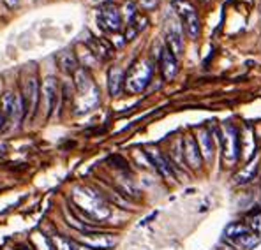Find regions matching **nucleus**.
Returning a JSON list of instances; mask_svg holds the SVG:
<instances>
[{"label": "nucleus", "mask_w": 261, "mask_h": 250, "mask_svg": "<svg viewBox=\"0 0 261 250\" xmlns=\"http://www.w3.org/2000/svg\"><path fill=\"white\" fill-rule=\"evenodd\" d=\"M72 198H74V203L80 208L85 210L90 217L97 218V220H102L110 215V208L106 206V203L95 192L88 190V188H76Z\"/></svg>", "instance_id": "1"}, {"label": "nucleus", "mask_w": 261, "mask_h": 250, "mask_svg": "<svg viewBox=\"0 0 261 250\" xmlns=\"http://www.w3.org/2000/svg\"><path fill=\"white\" fill-rule=\"evenodd\" d=\"M152 64L143 60V62H138L130 67L129 74L124 78V87L129 94H140L147 88V85L152 79Z\"/></svg>", "instance_id": "2"}, {"label": "nucleus", "mask_w": 261, "mask_h": 250, "mask_svg": "<svg viewBox=\"0 0 261 250\" xmlns=\"http://www.w3.org/2000/svg\"><path fill=\"white\" fill-rule=\"evenodd\" d=\"M173 7L176 14H178L180 21H182L184 30H186L187 36L191 39H198L199 32H201V25H199V18L194 7L187 0H176V2H173Z\"/></svg>", "instance_id": "3"}, {"label": "nucleus", "mask_w": 261, "mask_h": 250, "mask_svg": "<svg viewBox=\"0 0 261 250\" xmlns=\"http://www.w3.org/2000/svg\"><path fill=\"white\" fill-rule=\"evenodd\" d=\"M221 140H222V152H224L226 162H235L239 159V150H240V137L239 130L233 124L226 122L221 130Z\"/></svg>", "instance_id": "4"}, {"label": "nucleus", "mask_w": 261, "mask_h": 250, "mask_svg": "<svg viewBox=\"0 0 261 250\" xmlns=\"http://www.w3.org/2000/svg\"><path fill=\"white\" fill-rule=\"evenodd\" d=\"M2 113L11 125H18L23 118V102L16 92H7L2 95Z\"/></svg>", "instance_id": "5"}, {"label": "nucleus", "mask_w": 261, "mask_h": 250, "mask_svg": "<svg viewBox=\"0 0 261 250\" xmlns=\"http://www.w3.org/2000/svg\"><path fill=\"white\" fill-rule=\"evenodd\" d=\"M37 101H39V85H37L36 76H29L23 81V113H27L29 117H32L36 113Z\"/></svg>", "instance_id": "6"}, {"label": "nucleus", "mask_w": 261, "mask_h": 250, "mask_svg": "<svg viewBox=\"0 0 261 250\" xmlns=\"http://www.w3.org/2000/svg\"><path fill=\"white\" fill-rule=\"evenodd\" d=\"M41 94H43V106L46 109V117H49V115L53 113V109L57 107V104H59L60 95H62L60 94L59 81H57L53 76H48L43 83V90H41Z\"/></svg>", "instance_id": "7"}, {"label": "nucleus", "mask_w": 261, "mask_h": 250, "mask_svg": "<svg viewBox=\"0 0 261 250\" xmlns=\"http://www.w3.org/2000/svg\"><path fill=\"white\" fill-rule=\"evenodd\" d=\"M97 21L101 25L102 30H108V32H117L122 26V16L120 11L115 6H105L97 14Z\"/></svg>", "instance_id": "8"}, {"label": "nucleus", "mask_w": 261, "mask_h": 250, "mask_svg": "<svg viewBox=\"0 0 261 250\" xmlns=\"http://www.w3.org/2000/svg\"><path fill=\"white\" fill-rule=\"evenodd\" d=\"M182 152H184V159L189 164V168H193V169L201 168V153H199V148H198V143H196L194 136H191V134L186 136Z\"/></svg>", "instance_id": "9"}, {"label": "nucleus", "mask_w": 261, "mask_h": 250, "mask_svg": "<svg viewBox=\"0 0 261 250\" xmlns=\"http://www.w3.org/2000/svg\"><path fill=\"white\" fill-rule=\"evenodd\" d=\"M159 64H161V72H163L164 79H173L176 71H178V64H176V59L171 55L170 49L164 46L161 48V53H159Z\"/></svg>", "instance_id": "10"}, {"label": "nucleus", "mask_w": 261, "mask_h": 250, "mask_svg": "<svg viewBox=\"0 0 261 250\" xmlns=\"http://www.w3.org/2000/svg\"><path fill=\"white\" fill-rule=\"evenodd\" d=\"M166 48L171 51V55L175 59H178L184 51V39H182V32L176 25H170L166 29Z\"/></svg>", "instance_id": "11"}, {"label": "nucleus", "mask_w": 261, "mask_h": 250, "mask_svg": "<svg viewBox=\"0 0 261 250\" xmlns=\"http://www.w3.org/2000/svg\"><path fill=\"white\" fill-rule=\"evenodd\" d=\"M145 153H147L148 160L153 164V168H155L157 171L164 176V178H173V169H171V166L168 164V160L164 159L163 153H161L159 150H157V148H147V150H145Z\"/></svg>", "instance_id": "12"}, {"label": "nucleus", "mask_w": 261, "mask_h": 250, "mask_svg": "<svg viewBox=\"0 0 261 250\" xmlns=\"http://www.w3.org/2000/svg\"><path fill=\"white\" fill-rule=\"evenodd\" d=\"M57 64H59V69L65 74H74L76 71H78V57L74 55V51H71V49H64V51H60L59 55H57Z\"/></svg>", "instance_id": "13"}, {"label": "nucleus", "mask_w": 261, "mask_h": 250, "mask_svg": "<svg viewBox=\"0 0 261 250\" xmlns=\"http://www.w3.org/2000/svg\"><path fill=\"white\" fill-rule=\"evenodd\" d=\"M80 240L83 241L85 245H90L92 248H110L117 243V238L111 236V234H106V233H101V234H85L82 236Z\"/></svg>", "instance_id": "14"}, {"label": "nucleus", "mask_w": 261, "mask_h": 250, "mask_svg": "<svg viewBox=\"0 0 261 250\" xmlns=\"http://www.w3.org/2000/svg\"><path fill=\"white\" fill-rule=\"evenodd\" d=\"M198 148H199V153H201V159H205L206 162H210L214 157V141H212V136L206 129H199L198 130Z\"/></svg>", "instance_id": "15"}, {"label": "nucleus", "mask_w": 261, "mask_h": 250, "mask_svg": "<svg viewBox=\"0 0 261 250\" xmlns=\"http://www.w3.org/2000/svg\"><path fill=\"white\" fill-rule=\"evenodd\" d=\"M74 87H76V90H78V95L90 94L92 90L97 88L94 85V81H92L88 71H85V69H78V71L74 72Z\"/></svg>", "instance_id": "16"}, {"label": "nucleus", "mask_w": 261, "mask_h": 250, "mask_svg": "<svg viewBox=\"0 0 261 250\" xmlns=\"http://www.w3.org/2000/svg\"><path fill=\"white\" fill-rule=\"evenodd\" d=\"M99 102V90H92L90 94L85 95H78V102H76V113L82 115V113H88L90 109H94Z\"/></svg>", "instance_id": "17"}, {"label": "nucleus", "mask_w": 261, "mask_h": 250, "mask_svg": "<svg viewBox=\"0 0 261 250\" xmlns=\"http://www.w3.org/2000/svg\"><path fill=\"white\" fill-rule=\"evenodd\" d=\"M124 71L120 67H111L108 72V90L111 95H118L124 88Z\"/></svg>", "instance_id": "18"}, {"label": "nucleus", "mask_w": 261, "mask_h": 250, "mask_svg": "<svg viewBox=\"0 0 261 250\" xmlns=\"http://www.w3.org/2000/svg\"><path fill=\"white\" fill-rule=\"evenodd\" d=\"M87 49L92 53V55H94L95 60H97V59L106 60V59H110V57H111V48L101 39H88Z\"/></svg>", "instance_id": "19"}, {"label": "nucleus", "mask_w": 261, "mask_h": 250, "mask_svg": "<svg viewBox=\"0 0 261 250\" xmlns=\"http://www.w3.org/2000/svg\"><path fill=\"white\" fill-rule=\"evenodd\" d=\"M259 241H261V234L252 233L251 231L249 234H244V236H239V238H235V240H231V245H235V247H239V248H244V250H251V248H254Z\"/></svg>", "instance_id": "20"}, {"label": "nucleus", "mask_w": 261, "mask_h": 250, "mask_svg": "<svg viewBox=\"0 0 261 250\" xmlns=\"http://www.w3.org/2000/svg\"><path fill=\"white\" fill-rule=\"evenodd\" d=\"M147 26V18L140 16V14H134L133 18L127 21V32H125V39L130 41L141 32V30Z\"/></svg>", "instance_id": "21"}, {"label": "nucleus", "mask_w": 261, "mask_h": 250, "mask_svg": "<svg viewBox=\"0 0 261 250\" xmlns=\"http://www.w3.org/2000/svg\"><path fill=\"white\" fill-rule=\"evenodd\" d=\"M256 173H258V160H251V162L247 164L242 171L239 173V175L235 176V182L239 183V185H242V183H247L251 182L252 178H256Z\"/></svg>", "instance_id": "22"}, {"label": "nucleus", "mask_w": 261, "mask_h": 250, "mask_svg": "<svg viewBox=\"0 0 261 250\" xmlns=\"http://www.w3.org/2000/svg\"><path fill=\"white\" fill-rule=\"evenodd\" d=\"M249 233H251V228H249L247 224H242V222H231V224L226 226V229H224V236L228 238L229 241Z\"/></svg>", "instance_id": "23"}, {"label": "nucleus", "mask_w": 261, "mask_h": 250, "mask_svg": "<svg viewBox=\"0 0 261 250\" xmlns=\"http://www.w3.org/2000/svg\"><path fill=\"white\" fill-rule=\"evenodd\" d=\"M55 245H57V250H72L71 243H67V241L62 240V238H57Z\"/></svg>", "instance_id": "24"}, {"label": "nucleus", "mask_w": 261, "mask_h": 250, "mask_svg": "<svg viewBox=\"0 0 261 250\" xmlns=\"http://www.w3.org/2000/svg\"><path fill=\"white\" fill-rule=\"evenodd\" d=\"M141 7L143 9H152V7H155V4H157V0H141Z\"/></svg>", "instance_id": "25"}, {"label": "nucleus", "mask_w": 261, "mask_h": 250, "mask_svg": "<svg viewBox=\"0 0 261 250\" xmlns=\"http://www.w3.org/2000/svg\"><path fill=\"white\" fill-rule=\"evenodd\" d=\"M6 4H7L9 7H14V6L18 4V0H6Z\"/></svg>", "instance_id": "26"}, {"label": "nucleus", "mask_w": 261, "mask_h": 250, "mask_svg": "<svg viewBox=\"0 0 261 250\" xmlns=\"http://www.w3.org/2000/svg\"><path fill=\"white\" fill-rule=\"evenodd\" d=\"M0 127H2V115H0Z\"/></svg>", "instance_id": "27"}, {"label": "nucleus", "mask_w": 261, "mask_h": 250, "mask_svg": "<svg viewBox=\"0 0 261 250\" xmlns=\"http://www.w3.org/2000/svg\"><path fill=\"white\" fill-rule=\"evenodd\" d=\"M201 2H208V0H201Z\"/></svg>", "instance_id": "28"}, {"label": "nucleus", "mask_w": 261, "mask_h": 250, "mask_svg": "<svg viewBox=\"0 0 261 250\" xmlns=\"http://www.w3.org/2000/svg\"><path fill=\"white\" fill-rule=\"evenodd\" d=\"M173 2H176V0H173Z\"/></svg>", "instance_id": "29"}]
</instances>
